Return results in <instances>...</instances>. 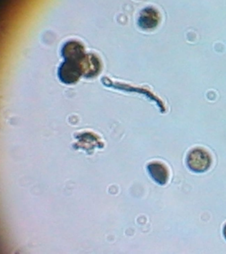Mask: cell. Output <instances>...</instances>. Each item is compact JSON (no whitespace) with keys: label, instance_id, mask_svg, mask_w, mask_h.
Listing matches in <instances>:
<instances>
[{"label":"cell","instance_id":"6da1fadb","mask_svg":"<svg viewBox=\"0 0 226 254\" xmlns=\"http://www.w3.org/2000/svg\"><path fill=\"white\" fill-rule=\"evenodd\" d=\"M187 165L192 172L202 173L211 166L212 160L209 153L202 148H194L188 154Z\"/></svg>","mask_w":226,"mask_h":254},{"label":"cell","instance_id":"7a4b0ae2","mask_svg":"<svg viewBox=\"0 0 226 254\" xmlns=\"http://www.w3.org/2000/svg\"><path fill=\"white\" fill-rule=\"evenodd\" d=\"M57 75L61 82L65 84H73L82 75L80 63L65 61L59 65Z\"/></svg>","mask_w":226,"mask_h":254},{"label":"cell","instance_id":"3957f363","mask_svg":"<svg viewBox=\"0 0 226 254\" xmlns=\"http://www.w3.org/2000/svg\"><path fill=\"white\" fill-rule=\"evenodd\" d=\"M160 12L153 7L143 9L139 15L138 24L139 27L145 30L154 29L160 23Z\"/></svg>","mask_w":226,"mask_h":254},{"label":"cell","instance_id":"277c9868","mask_svg":"<svg viewBox=\"0 0 226 254\" xmlns=\"http://www.w3.org/2000/svg\"><path fill=\"white\" fill-rule=\"evenodd\" d=\"M61 55L65 61L80 63L85 55L84 47L79 42L71 41L67 42L61 49Z\"/></svg>","mask_w":226,"mask_h":254},{"label":"cell","instance_id":"5b68a950","mask_svg":"<svg viewBox=\"0 0 226 254\" xmlns=\"http://www.w3.org/2000/svg\"><path fill=\"white\" fill-rule=\"evenodd\" d=\"M80 65L82 75L88 78L96 76L101 70V62L93 54H85L80 62Z\"/></svg>","mask_w":226,"mask_h":254},{"label":"cell","instance_id":"8992f818","mask_svg":"<svg viewBox=\"0 0 226 254\" xmlns=\"http://www.w3.org/2000/svg\"><path fill=\"white\" fill-rule=\"evenodd\" d=\"M224 237H225L226 240V224L225 226H224Z\"/></svg>","mask_w":226,"mask_h":254}]
</instances>
